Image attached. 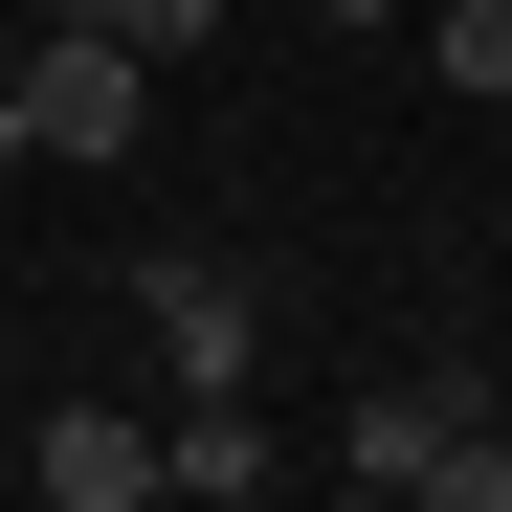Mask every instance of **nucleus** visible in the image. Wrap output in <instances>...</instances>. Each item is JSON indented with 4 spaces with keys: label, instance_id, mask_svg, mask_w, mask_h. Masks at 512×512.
Here are the masks:
<instances>
[{
    "label": "nucleus",
    "instance_id": "obj_3",
    "mask_svg": "<svg viewBox=\"0 0 512 512\" xmlns=\"http://www.w3.org/2000/svg\"><path fill=\"white\" fill-rule=\"evenodd\" d=\"M45 512H156V423L134 401H45Z\"/></svg>",
    "mask_w": 512,
    "mask_h": 512
},
{
    "label": "nucleus",
    "instance_id": "obj_6",
    "mask_svg": "<svg viewBox=\"0 0 512 512\" xmlns=\"http://www.w3.org/2000/svg\"><path fill=\"white\" fill-rule=\"evenodd\" d=\"M423 67H446L468 112H512V0H446V23H423Z\"/></svg>",
    "mask_w": 512,
    "mask_h": 512
},
{
    "label": "nucleus",
    "instance_id": "obj_10",
    "mask_svg": "<svg viewBox=\"0 0 512 512\" xmlns=\"http://www.w3.org/2000/svg\"><path fill=\"white\" fill-rule=\"evenodd\" d=\"M312 23H357V45H379V23H401V0H312Z\"/></svg>",
    "mask_w": 512,
    "mask_h": 512
},
{
    "label": "nucleus",
    "instance_id": "obj_11",
    "mask_svg": "<svg viewBox=\"0 0 512 512\" xmlns=\"http://www.w3.org/2000/svg\"><path fill=\"white\" fill-rule=\"evenodd\" d=\"M490 401H512V357H490Z\"/></svg>",
    "mask_w": 512,
    "mask_h": 512
},
{
    "label": "nucleus",
    "instance_id": "obj_8",
    "mask_svg": "<svg viewBox=\"0 0 512 512\" xmlns=\"http://www.w3.org/2000/svg\"><path fill=\"white\" fill-rule=\"evenodd\" d=\"M90 23H112L134 67H179V45H223V0H90Z\"/></svg>",
    "mask_w": 512,
    "mask_h": 512
},
{
    "label": "nucleus",
    "instance_id": "obj_4",
    "mask_svg": "<svg viewBox=\"0 0 512 512\" xmlns=\"http://www.w3.org/2000/svg\"><path fill=\"white\" fill-rule=\"evenodd\" d=\"M268 490V423L245 401H156V512H245Z\"/></svg>",
    "mask_w": 512,
    "mask_h": 512
},
{
    "label": "nucleus",
    "instance_id": "obj_9",
    "mask_svg": "<svg viewBox=\"0 0 512 512\" xmlns=\"http://www.w3.org/2000/svg\"><path fill=\"white\" fill-rule=\"evenodd\" d=\"M23 156H45V112H23V45H0V179H23Z\"/></svg>",
    "mask_w": 512,
    "mask_h": 512
},
{
    "label": "nucleus",
    "instance_id": "obj_1",
    "mask_svg": "<svg viewBox=\"0 0 512 512\" xmlns=\"http://www.w3.org/2000/svg\"><path fill=\"white\" fill-rule=\"evenodd\" d=\"M23 112H45V156H67V179H112V156L156 134V67L90 23V0H45V23H23Z\"/></svg>",
    "mask_w": 512,
    "mask_h": 512
},
{
    "label": "nucleus",
    "instance_id": "obj_5",
    "mask_svg": "<svg viewBox=\"0 0 512 512\" xmlns=\"http://www.w3.org/2000/svg\"><path fill=\"white\" fill-rule=\"evenodd\" d=\"M446 423H468L446 379H379L357 423H334V490H423V468H446Z\"/></svg>",
    "mask_w": 512,
    "mask_h": 512
},
{
    "label": "nucleus",
    "instance_id": "obj_7",
    "mask_svg": "<svg viewBox=\"0 0 512 512\" xmlns=\"http://www.w3.org/2000/svg\"><path fill=\"white\" fill-rule=\"evenodd\" d=\"M401 512H512V423H490V401H468V423H446V468H423V490H401Z\"/></svg>",
    "mask_w": 512,
    "mask_h": 512
},
{
    "label": "nucleus",
    "instance_id": "obj_12",
    "mask_svg": "<svg viewBox=\"0 0 512 512\" xmlns=\"http://www.w3.org/2000/svg\"><path fill=\"white\" fill-rule=\"evenodd\" d=\"M357 512H401V490H357Z\"/></svg>",
    "mask_w": 512,
    "mask_h": 512
},
{
    "label": "nucleus",
    "instance_id": "obj_2",
    "mask_svg": "<svg viewBox=\"0 0 512 512\" xmlns=\"http://www.w3.org/2000/svg\"><path fill=\"white\" fill-rule=\"evenodd\" d=\"M134 334H156V379H179V401H245V357H268L245 268H201V245H156V268H134Z\"/></svg>",
    "mask_w": 512,
    "mask_h": 512
}]
</instances>
